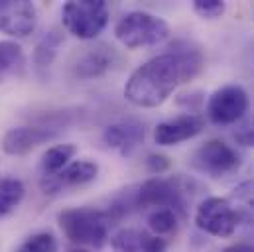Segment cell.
I'll use <instances>...</instances> for the list:
<instances>
[{
	"label": "cell",
	"mask_w": 254,
	"mask_h": 252,
	"mask_svg": "<svg viewBox=\"0 0 254 252\" xmlns=\"http://www.w3.org/2000/svg\"><path fill=\"white\" fill-rule=\"evenodd\" d=\"M136 188V205L138 209H172L178 217H186L191 201V189L197 188L193 180L184 176L174 178H152Z\"/></svg>",
	"instance_id": "3"
},
{
	"label": "cell",
	"mask_w": 254,
	"mask_h": 252,
	"mask_svg": "<svg viewBox=\"0 0 254 252\" xmlns=\"http://www.w3.org/2000/svg\"><path fill=\"white\" fill-rule=\"evenodd\" d=\"M205 128V121L199 115H178L154 128V142L158 146H178L186 140L199 136Z\"/></svg>",
	"instance_id": "10"
},
{
	"label": "cell",
	"mask_w": 254,
	"mask_h": 252,
	"mask_svg": "<svg viewBox=\"0 0 254 252\" xmlns=\"http://www.w3.org/2000/svg\"><path fill=\"white\" fill-rule=\"evenodd\" d=\"M111 18L105 0H71L62 6L64 28L79 40H95L107 28Z\"/></svg>",
	"instance_id": "5"
},
{
	"label": "cell",
	"mask_w": 254,
	"mask_h": 252,
	"mask_svg": "<svg viewBox=\"0 0 254 252\" xmlns=\"http://www.w3.org/2000/svg\"><path fill=\"white\" fill-rule=\"evenodd\" d=\"M77 154V146L75 144H58L52 146L50 150H46V154L42 156L40 168L44 176H56L64 170L65 166L71 164V160Z\"/></svg>",
	"instance_id": "16"
},
{
	"label": "cell",
	"mask_w": 254,
	"mask_h": 252,
	"mask_svg": "<svg viewBox=\"0 0 254 252\" xmlns=\"http://www.w3.org/2000/svg\"><path fill=\"white\" fill-rule=\"evenodd\" d=\"M146 233L138 229H123L111 239V247L115 252H144Z\"/></svg>",
	"instance_id": "20"
},
{
	"label": "cell",
	"mask_w": 254,
	"mask_h": 252,
	"mask_svg": "<svg viewBox=\"0 0 254 252\" xmlns=\"http://www.w3.org/2000/svg\"><path fill=\"white\" fill-rule=\"evenodd\" d=\"M38 26V8L30 0H0V32L28 38Z\"/></svg>",
	"instance_id": "9"
},
{
	"label": "cell",
	"mask_w": 254,
	"mask_h": 252,
	"mask_svg": "<svg viewBox=\"0 0 254 252\" xmlns=\"http://www.w3.org/2000/svg\"><path fill=\"white\" fill-rule=\"evenodd\" d=\"M115 63V52L113 48L101 44L95 48H89L75 63L73 71L79 79H95L105 75Z\"/></svg>",
	"instance_id": "14"
},
{
	"label": "cell",
	"mask_w": 254,
	"mask_h": 252,
	"mask_svg": "<svg viewBox=\"0 0 254 252\" xmlns=\"http://www.w3.org/2000/svg\"><path fill=\"white\" fill-rule=\"evenodd\" d=\"M99 176V166L91 160H77L65 166L64 170L56 176H44L40 186L46 193H58L65 188H77L87 186L95 182Z\"/></svg>",
	"instance_id": "12"
},
{
	"label": "cell",
	"mask_w": 254,
	"mask_h": 252,
	"mask_svg": "<svg viewBox=\"0 0 254 252\" xmlns=\"http://www.w3.org/2000/svg\"><path fill=\"white\" fill-rule=\"evenodd\" d=\"M170 36V26L164 18L144 12V10H132L127 12L115 26V38L127 48H150L158 46Z\"/></svg>",
	"instance_id": "4"
},
{
	"label": "cell",
	"mask_w": 254,
	"mask_h": 252,
	"mask_svg": "<svg viewBox=\"0 0 254 252\" xmlns=\"http://www.w3.org/2000/svg\"><path fill=\"white\" fill-rule=\"evenodd\" d=\"M168 249H170L168 239L146 233V239H144V252H168Z\"/></svg>",
	"instance_id": "26"
},
{
	"label": "cell",
	"mask_w": 254,
	"mask_h": 252,
	"mask_svg": "<svg viewBox=\"0 0 254 252\" xmlns=\"http://www.w3.org/2000/svg\"><path fill=\"white\" fill-rule=\"evenodd\" d=\"M22 65H24L22 46L10 40H0V73L16 71Z\"/></svg>",
	"instance_id": "21"
},
{
	"label": "cell",
	"mask_w": 254,
	"mask_h": 252,
	"mask_svg": "<svg viewBox=\"0 0 254 252\" xmlns=\"http://www.w3.org/2000/svg\"><path fill=\"white\" fill-rule=\"evenodd\" d=\"M249 111V93L243 85L231 83L217 89L207 101V117L213 125L229 126L239 123Z\"/></svg>",
	"instance_id": "8"
},
{
	"label": "cell",
	"mask_w": 254,
	"mask_h": 252,
	"mask_svg": "<svg viewBox=\"0 0 254 252\" xmlns=\"http://www.w3.org/2000/svg\"><path fill=\"white\" fill-rule=\"evenodd\" d=\"M58 223L73 245L89 249H103L109 241V231L113 225L107 211L95 207L64 209L58 215Z\"/></svg>",
	"instance_id": "2"
},
{
	"label": "cell",
	"mask_w": 254,
	"mask_h": 252,
	"mask_svg": "<svg viewBox=\"0 0 254 252\" xmlns=\"http://www.w3.org/2000/svg\"><path fill=\"white\" fill-rule=\"evenodd\" d=\"M195 225L211 237L229 239L241 223L227 197H207L195 209Z\"/></svg>",
	"instance_id": "7"
},
{
	"label": "cell",
	"mask_w": 254,
	"mask_h": 252,
	"mask_svg": "<svg viewBox=\"0 0 254 252\" xmlns=\"http://www.w3.org/2000/svg\"><path fill=\"white\" fill-rule=\"evenodd\" d=\"M26 186L18 178H0V217L12 213L24 199Z\"/></svg>",
	"instance_id": "18"
},
{
	"label": "cell",
	"mask_w": 254,
	"mask_h": 252,
	"mask_svg": "<svg viewBox=\"0 0 254 252\" xmlns=\"http://www.w3.org/2000/svg\"><path fill=\"white\" fill-rule=\"evenodd\" d=\"M227 10V4L223 0H193V12L205 20L221 18Z\"/></svg>",
	"instance_id": "23"
},
{
	"label": "cell",
	"mask_w": 254,
	"mask_h": 252,
	"mask_svg": "<svg viewBox=\"0 0 254 252\" xmlns=\"http://www.w3.org/2000/svg\"><path fill=\"white\" fill-rule=\"evenodd\" d=\"M239 223L245 225H254V180L243 182L233 189L229 197Z\"/></svg>",
	"instance_id": "15"
},
{
	"label": "cell",
	"mask_w": 254,
	"mask_h": 252,
	"mask_svg": "<svg viewBox=\"0 0 254 252\" xmlns=\"http://www.w3.org/2000/svg\"><path fill=\"white\" fill-rule=\"evenodd\" d=\"M233 136H235L237 144H241L245 148H254V115L245 119L241 125L237 126Z\"/></svg>",
	"instance_id": "24"
},
{
	"label": "cell",
	"mask_w": 254,
	"mask_h": 252,
	"mask_svg": "<svg viewBox=\"0 0 254 252\" xmlns=\"http://www.w3.org/2000/svg\"><path fill=\"white\" fill-rule=\"evenodd\" d=\"M205 65L203 52L188 42H176L166 54H160L136 67L127 85L125 99L140 109L164 105L174 91L195 79Z\"/></svg>",
	"instance_id": "1"
},
{
	"label": "cell",
	"mask_w": 254,
	"mask_h": 252,
	"mask_svg": "<svg viewBox=\"0 0 254 252\" xmlns=\"http://www.w3.org/2000/svg\"><path fill=\"white\" fill-rule=\"evenodd\" d=\"M60 245L52 233H36L24 241L18 252H58Z\"/></svg>",
	"instance_id": "22"
},
{
	"label": "cell",
	"mask_w": 254,
	"mask_h": 252,
	"mask_svg": "<svg viewBox=\"0 0 254 252\" xmlns=\"http://www.w3.org/2000/svg\"><path fill=\"white\" fill-rule=\"evenodd\" d=\"M146 138V128L138 121H121L109 125L103 132V142L121 152L123 156H130Z\"/></svg>",
	"instance_id": "13"
},
{
	"label": "cell",
	"mask_w": 254,
	"mask_h": 252,
	"mask_svg": "<svg viewBox=\"0 0 254 252\" xmlns=\"http://www.w3.org/2000/svg\"><path fill=\"white\" fill-rule=\"evenodd\" d=\"M178 221H180V217H178L172 209H154V211L148 215V219H146L148 229L152 231V235L164 237V239H166L168 235L176 233Z\"/></svg>",
	"instance_id": "19"
},
{
	"label": "cell",
	"mask_w": 254,
	"mask_h": 252,
	"mask_svg": "<svg viewBox=\"0 0 254 252\" xmlns=\"http://www.w3.org/2000/svg\"><path fill=\"white\" fill-rule=\"evenodd\" d=\"M223 252H254V245L253 243H237V245L223 249Z\"/></svg>",
	"instance_id": "27"
},
{
	"label": "cell",
	"mask_w": 254,
	"mask_h": 252,
	"mask_svg": "<svg viewBox=\"0 0 254 252\" xmlns=\"http://www.w3.org/2000/svg\"><path fill=\"white\" fill-rule=\"evenodd\" d=\"M64 46V34L58 32V30H50L46 32L40 42L36 44V50H34V65L38 69H48L54 60L58 58V52L60 48Z\"/></svg>",
	"instance_id": "17"
},
{
	"label": "cell",
	"mask_w": 254,
	"mask_h": 252,
	"mask_svg": "<svg viewBox=\"0 0 254 252\" xmlns=\"http://www.w3.org/2000/svg\"><path fill=\"white\" fill-rule=\"evenodd\" d=\"M170 168H172V162H170L168 156H164V154H148V156H146V170H148L150 174H154V176L160 178V176L166 174Z\"/></svg>",
	"instance_id": "25"
},
{
	"label": "cell",
	"mask_w": 254,
	"mask_h": 252,
	"mask_svg": "<svg viewBox=\"0 0 254 252\" xmlns=\"http://www.w3.org/2000/svg\"><path fill=\"white\" fill-rule=\"evenodd\" d=\"M58 132L48 126H16L4 134L2 150L8 156H26L34 148L54 140Z\"/></svg>",
	"instance_id": "11"
},
{
	"label": "cell",
	"mask_w": 254,
	"mask_h": 252,
	"mask_svg": "<svg viewBox=\"0 0 254 252\" xmlns=\"http://www.w3.org/2000/svg\"><path fill=\"white\" fill-rule=\"evenodd\" d=\"M241 164H243V160H241L239 152L231 144L217 140V138L201 144L191 156V166L197 172H201L209 178H215V180L235 174L241 168Z\"/></svg>",
	"instance_id": "6"
}]
</instances>
